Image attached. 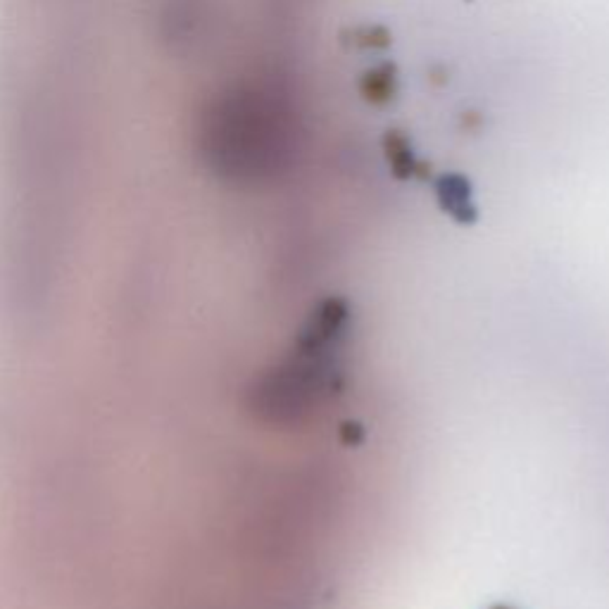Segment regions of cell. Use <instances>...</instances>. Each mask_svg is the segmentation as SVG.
Listing matches in <instances>:
<instances>
[{
  "label": "cell",
  "mask_w": 609,
  "mask_h": 609,
  "mask_svg": "<svg viewBox=\"0 0 609 609\" xmlns=\"http://www.w3.org/2000/svg\"><path fill=\"white\" fill-rule=\"evenodd\" d=\"M347 304L343 300H326L322 307L317 310V314L312 317L310 326L304 329L303 336H300V343L307 347L322 346L329 336H331L336 329L340 326V322L346 319Z\"/></svg>",
  "instance_id": "obj_1"
},
{
  "label": "cell",
  "mask_w": 609,
  "mask_h": 609,
  "mask_svg": "<svg viewBox=\"0 0 609 609\" xmlns=\"http://www.w3.org/2000/svg\"><path fill=\"white\" fill-rule=\"evenodd\" d=\"M340 443L347 445V448H355L365 441V429H362L360 422H343L340 424Z\"/></svg>",
  "instance_id": "obj_2"
},
{
  "label": "cell",
  "mask_w": 609,
  "mask_h": 609,
  "mask_svg": "<svg viewBox=\"0 0 609 609\" xmlns=\"http://www.w3.org/2000/svg\"><path fill=\"white\" fill-rule=\"evenodd\" d=\"M491 609H512V607H505V605H495V607H491Z\"/></svg>",
  "instance_id": "obj_3"
}]
</instances>
